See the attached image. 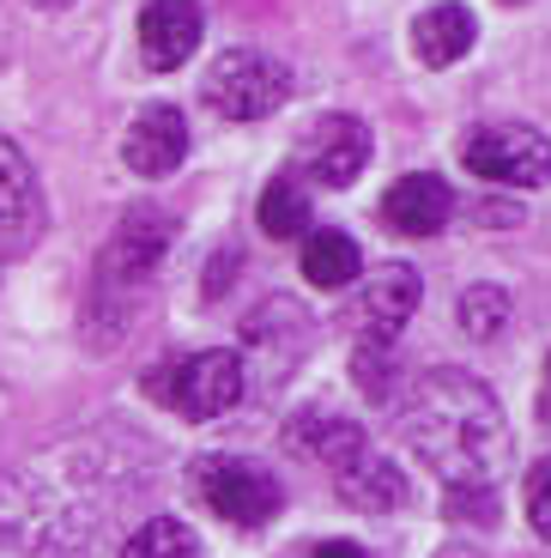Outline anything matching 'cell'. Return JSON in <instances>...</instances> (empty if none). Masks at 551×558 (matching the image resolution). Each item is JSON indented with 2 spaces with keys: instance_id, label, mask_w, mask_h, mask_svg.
Returning <instances> with one entry per match:
<instances>
[{
  "instance_id": "16",
  "label": "cell",
  "mask_w": 551,
  "mask_h": 558,
  "mask_svg": "<svg viewBox=\"0 0 551 558\" xmlns=\"http://www.w3.org/2000/svg\"><path fill=\"white\" fill-rule=\"evenodd\" d=\"M261 231L279 243H297L309 231V195L297 177H273L261 195Z\"/></svg>"
},
{
  "instance_id": "11",
  "label": "cell",
  "mask_w": 551,
  "mask_h": 558,
  "mask_svg": "<svg viewBox=\"0 0 551 558\" xmlns=\"http://www.w3.org/2000/svg\"><path fill=\"white\" fill-rule=\"evenodd\" d=\"M333 480H340V498L364 517H388V510H406V474L382 449L358 444L345 461H333Z\"/></svg>"
},
{
  "instance_id": "14",
  "label": "cell",
  "mask_w": 551,
  "mask_h": 558,
  "mask_svg": "<svg viewBox=\"0 0 551 558\" xmlns=\"http://www.w3.org/2000/svg\"><path fill=\"white\" fill-rule=\"evenodd\" d=\"M473 43H479V19L461 0H437V7H425L413 19V56L425 68H455Z\"/></svg>"
},
{
  "instance_id": "21",
  "label": "cell",
  "mask_w": 551,
  "mask_h": 558,
  "mask_svg": "<svg viewBox=\"0 0 551 558\" xmlns=\"http://www.w3.org/2000/svg\"><path fill=\"white\" fill-rule=\"evenodd\" d=\"M316 558H364V553H358V546H352V541H328V546H321Z\"/></svg>"
},
{
  "instance_id": "8",
  "label": "cell",
  "mask_w": 551,
  "mask_h": 558,
  "mask_svg": "<svg viewBox=\"0 0 551 558\" xmlns=\"http://www.w3.org/2000/svg\"><path fill=\"white\" fill-rule=\"evenodd\" d=\"M42 225H49V207H42L37 165L0 134V255H30L42 243Z\"/></svg>"
},
{
  "instance_id": "5",
  "label": "cell",
  "mask_w": 551,
  "mask_h": 558,
  "mask_svg": "<svg viewBox=\"0 0 551 558\" xmlns=\"http://www.w3.org/2000/svg\"><path fill=\"white\" fill-rule=\"evenodd\" d=\"M473 177L485 182H510V189H539L546 182V134L527 122H485L461 146Z\"/></svg>"
},
{
  "instance_id": "22",
  "label": "cell",
  "mask_w": 551,
  "mask_h": 558,
  "mask_svg": "<svg viewBox=\"0 0 551 558\" xmlns=\"http://www.w3.org/2000/svg\"><path fill=\"white\" fill-rule=\"evenodd\" d=\"M437 558H485V553H479V546H467V541H449Z\"/></svg>"
},
{
  "instance_id": "17",
  "label": "cell",
  "mask_w": 551,
  "mask_h": 558,
  "mask_svg": "<svg viewBox=\"0 0 551 558\" xmlns=\"http://www.w3.org/2000/svg\"><path fill=\"white\" fill-rule=\"evenodd\" d=\"M285 437H291V449H297V456H321V461H345L352 449L364 444L358 425H345V418H328V413L297 418V425H291Z\"/></svg>"
},
{
  "instance_id": "2",
  "label": "cell",
  "mask_w": 551,
  "mask_h": 558,
  "mask_svg": "<svg viewBox=\"0 0 551 558\" xmlns=\"http://www.w3.org/2000/svg\"><path fill=\"white\" fill-rule=\"evenodd\" d=\"M200 98L224 122H267L291 98V68L279 56H261V49H224L200 73Z\"/></svg>"
},
{
  "instance_id": "23",
  "label": "cell",
  "mask_w": 551,
  "mask_h": 558,
  "mask_svg": "<svg viewBox=\"0 0 551 558\" xmlns=\"http://www.w3.org/2000/svg\"><path fill=\"white\" fill-rule=\"evenodd\" d=\"M42 13H61V7H73V0H37Z\"/></svg>"
},
{
  "instance_id": "3",
  "label": "cell",
  "mask_w": 551,
  "mask_h": 558,
  "mask_svg": "<svg viewBox=\"0 0 551 558\" xmlns=\"http://www.w3.org/2000/svg\"><path fill=\"white\" fill-rule=\"evenodd\" d=\"M170 238H176V219H170V213H158V207H127L122 225L110 231V243H103V262H97V292L115 298V292H134V286H146V279L164 267Z\"/></svg>"
},
{
  "instance_id": "6",
  "label": "cell",
  "mask_w": 551,
  "mask_h": 558,
  "mask_svg": "<svg viewBox=\"0 0 551 558\" xmlns=\"http://www.w3.org/2000/svg\"><path fill=\"white\" fill-rule=\"evenodd\" d=\"M352 335L358 340H394L406 322L418 316V298H425V279L406 262H382V267H358L352 279Z\"/></svg>"
},
{
  "instance_id": "15",
  "label": "cell",
  "mask_w": 551,
  "mask_h": 558,
  "mask_svg": "<svg viewBox=\"0 0 551 558\" xmlns=\"http://www.w3.org/2000/svg\"><path fill=\"white\" fill-rule=\"evenodd\" d=\"M304 279L316 286V292H345L352 279H358L364 267V250L345 231H304Z\"/></svg>"
},
{
  "instance_id": "18",
  "label": "cell",
  "mask_w": 551,
  "mask_h": 558,
  "mask_svg": "<svg viewBox=\"0 0 551 558\" xmlns=\"http://www.w3.org/2000/svg\"><path fill=\"white\" fill-rule=\"evenodd\" d=\"M194 529L176 517H152V522H139L134 534L122 541V558H194Z\"/></svg>"
},
{
  "instance_id": "10",
  "label": "cell",
  "mask_w": 551,
  "mask_h": 558,
  "mask_svg": "<svg viewBox=\"0 0 551 558\" xmlns=\"http://www.w3.org/2000/svg\"><path fill=\"white\" fill-rule=\"evenodd\" d=\"M182 158H188V116H182L176 104H146L122 134V165L134 170V177L158 182V177H170Z\"/></svg>"
},
{
  "instance_id": "13",
  "label": "cell",
  "mask_w": 551,
  "mask_h": 558,
  "mask_svg": "<svg viewBox=\"0 0 551 558\" xmlns=\"http://www.w3.org/2000/svg\"><path fill=\"white\" fill-rule=\"evenodd\" d=\"M200 49V7L194 0H152L139 13V56L152 73H170Z\"/></svg>"
},
{
  "instance_id": "20",
  "label": "cell",
  "mask_w": 551,
  "mask_h": 558,
  "mask_svg": "<svg viewBox=\"0 0 551 558\" xmlns=\"http://www.w3.org/2000/svg\"><path fill=\"white\" fill-rule=\"evenodd\" d=\"M546 486H551V468H546V461H534V468H527V522H534V534H551Z\"/></svg>"
},
{
  "instance_id": "19",
  "label": "cell",
  "mask_w": 551,
  "mask_h": 558,
  "mask_svg": "<svg viewBox=\"0 0 551 558\" xmlns=\"http://www.w3.org/2000/svg\"><path fill=\"white\" fill-rule=\"evenodd\" d=\"M461 328H467L473 340H497L503 328H510V292H497V286H473V292H461Z\"/></svg>"
},
{
  "instance_id": "12",
  "label": "cell",
  "mask_w": 551,
  "mask_h": 558,
  "mask_svg": "<svg viewBox=\"0 0 551 558\" xmlns=\"http://www.w3.org/2000/svg\"><path fill=\"white\" fill-rule=\"evenodd\" d=\"M382 219H388V231H400V238H437L442 225L455 219V195H449L442 177L413 170V177H400L382 195Z\"/></svg>"
},
{
  "instance_id": "24",
  "label": "cell",
  "mask_w": 551,
  "mask_h": 558,
  "mask_svg": "<svg viewBox=\"0 0 551 558\" xmlns=\"http://www.w3.org/2000/svg\"><path fill=\"white\" fill-rule=\"evenodd\" d=\"M510 7H515V0H510Z\"/></svg>"
},
{
  "instance_id": "4",
  "label": "cell",
  "mask_w": 551,
  "mask_h": 558,
  "mask_svg": "<svg viewBox=\"0 0 551 558\" xmlns=\"http://www.w3.org/2000/svg\"><path fill=\"white\" fill-rule=\"evenodd\" d=\"M194 492H200V504L212 517L236 522V529H261L267 517H279V480L267 468H255V461H236V456L200 461Z\"/></svg>"
},
{
  "instance_id": "7",
  "label": "cell",
  "mask_w": 551,
  "mask_h": 558,
  "mask_svg": "<svg viewBox=\"0 0 551 558\" xmlns=\"http://www.w3.org/2000/svg\"><path fill=\"white\" fill-rule=\"evenodd\" d=\"M158 389H164L158 401L176 407L182 418H219V413H231V407L243 401V359L224 352V347L194 352V359H182Z\"/></svg>"
},
{
  "instance_id": "1",
  "label": "cell",
  "mask_w": 551,
  "mask_h": 558,
  "mask_svg": "<svg viewBox=\"0 0 551 558\" xmlns=\"http://www.w3.org/2000/svg\"><path fill=\"white\" fill-rule=\"evenodd\" d=\"M400 437L442 486H491L510 461V418L467 371H425L400 413Z\"/></svg>"
},
{
  "instance_id": "9",
  "label": "cell",
  "mask_w": 551,
  "mask_h": 558,
  "mask_svg": "<svg viewBox=\"0 0 551 558\" xmlns=\"http://www.w3.org/2000/svg\"><path fill=\"white\" fill-rule=\"evenodd\" d=\"M297 158H304V170L316 182L345 189V182H358L364 165H370V128H364L358 116H321V122L304 128Z\"/></svg>"
}]
</instances>
